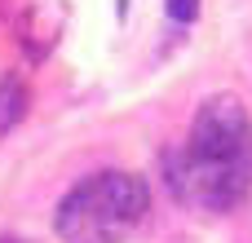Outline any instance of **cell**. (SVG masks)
<instances>
[{"label": "cell", "mask_w": 252, "mask_h": 243, "mask_svg": "<svg viewBox=\"0 0 252 243\" xmlns=\"http://www.w3.org/2000/svg\"><path fill=\"white\" fill-rule=\"evenodd\" d=\"M164 9H168L173 22H195L199 18V0H164Z\"/></svg>", "instance_id": "277c9868"}, {"label": "cell", "mask_w": 252, "mask_h": 243, "mask_svg": "<svg viewBox=\"0 0 252 243\" xmlns=\"http://www.w3.org/2000/svg\"><path fill=\"white\" fill-rule=\"evenodd\" d=\"M168 190L195 213H230L252 190V115L239 97L213 93L190 124V137L168 155Z\"/></svg>", "instance_id": "6da1fadb"}, {"label": "cell", "mask_w": 252, "mask_h": 243, "mask_svg": "<svg viewBox=\"0 0 252 243\" xmlns=\"http://www.w3.org/2000/svg\"><path fill=\"white\" fill-rule=\"evenodd\" d=\"M151 213V190L137 173H93L80 186L66 190L58 204L53 230L62 243H124L137 235V226Z\"/></svg>", "instance_id": "7a4b0ae2"}, {"label": "cell", "mask_w": 252, "mask_h": 243, "mask_svg": "<svg viewBox=\"0 0 252 243\" xmlns=\"http://www.w3.org/2000/svg\"><path fill=\"white\" fill-rule=\"evenodd\" d=\"M27 102H31L27 84H22L18 75H4V80H0V137L27 115Z\"/></svg>", "instance_id": "3957f363"}, {"label": "cell", "mask_w": 252, "mask_h": 243, "mask_svg": "<svg viewBox=\"0 0 252 243\" xmlns=\"http://www.w3.org/2000/svg\"><path fill=\"white\" fill-rule=\"evenodd\" d=\"M0 243H22V239H0Z\"/></svg>", "instance_id": "5b68a950"}]
</instances>
